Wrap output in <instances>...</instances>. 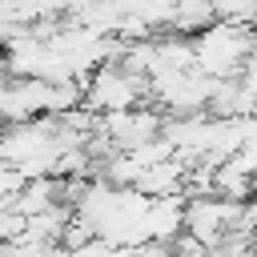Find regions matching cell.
I'll return each mask as SVG.
<instances>
[{"mask_svg":"<svg viewBox=\"0 0 257 257\" xmlns=\"http://www.w3.org/2000/svg\"><path fill=\"white\" fill-rule=\"evenodd\" d=\"M249 56H257V32L253 28H237V24L213 20L205 32L193 36V72H201L209 80L241 76Z\"/></svg>","mask_w":257,"mask_h":257,"instance_id":"obj_1","label":"cell"},{"mask_svg":"<svg viewBox=\"0 0 257 257\" xmlns=\"http://www.w3.org/2000/svg\"><path fill=\"white\" fill-rule=\"evenodd\" d=\"M149 100V80L124 72L120 64H104L96 68L84 88H80V108H88L92 116H108V112H128L141 108Z\"/></svg>","mask_w":257,"mask_h":257,"instance_id":"obj_2","label":"cell"},{"mask_svg":"<svg viewBox=\"0 0 257 257\" xmlns=\"http://www.w3.org/2000/svg\"><path fill=\"white\" fill-rule=\"evenodd\" d=\"M241 201H225V197H185V233L201 245V249H217L225 233H237L241 221Z\"/></svg>","mask_w":257,"mask_h":257,"instance_id":"obj_3","label":"cell"},{"mask_svg":"<svg viewBox=\"0 0 257 257\" xmlns=\"http://www.w3.org/2000/svg\"><path fill=\"white\" fill-rule=\"evenodd\" d=\"M185 181H189V165L177 161V157H169L161 165L141 169V177H137L133 189L141 197H149V201H161V197H185Z\"/></svg>","mask_w":257,"mask_h":257,"instance_id":"obj_4","label":"cell"},{"mask_svg":"<svg viewBox=\"0 0 257 257\" xmlns=\"http://www.w3.org/2000/svg\"><path fill=\"white\" fill-rule=\"evenodd\" d=\"M145 233H149L153 245H173V241L185 233V197H161V201H149Z\"/></svg>","mask_w":257,"mask_h":257,"instance_id":"obj_5","label":"cell"},{"mask_svg":"<svg viewBox=\"0 0 257 257\" xmlns=\"http://www.w3.org/2000/svg\"><path fill=\"white\" fill-rule=\"evenodd\" d=\"M16 217H36V213H48L60 205V181L56 177H40V181H24V189L8 201Z\"/></svg>","mask_w":257,"mask_h":257,"instance_id":"obj_6","label":"cell"},{"mask_svg":"<svg viewBox=\"0 0 257 257\" xmlns=\"http://www.w3.org/2000/svg\"><path fill=\"white\" fill-rule=\"evenodd\" d=\"M217 16H213V4H173V16H169V24H165V32H173V36H197V32H205L209 24H213Z\"/></svg>","mask_w":257,"mask_h":257,"instance_id":"obj_7","label":"cell"},{"mask_svg":"<svg viewBox=\"0 0 257 257\" xmlns=\"http://www.w3.org/2000/svg\"><path fill=\"white\" fill-rule=\"evenodd\" d=\"M20 189H24V173L12 165H0V201H12Z\"/></svg>","mask_w":257,"mask_h":257,"instance_id":"obj_8","label":"cell"},{"mask_svg":"<svg viewBox=\"0 0 257 257\" xmlns=\"http://www.w3.org/2000/svg\"><path fill=\"white\" fill-rule=\"evenodd\" d=\"M0 253H4V245H0Z\"/></svg>","mask_w":257,"mask_h":257,"instance_id":"obj_9","label":"cell"},{"mask_svg":"<svg viewBox=\"0 0 257 257\" xmlns=\"http://www.w3.org/2000/svg\"><path fill=\"white\" fill-rule=\"evenodd\" d=\"M253 257H257V253H253Z\"/></svg>","mask_w":257,"mask_h":257,"instance_id":"obj_10","label":"cell"}]
</instances>
